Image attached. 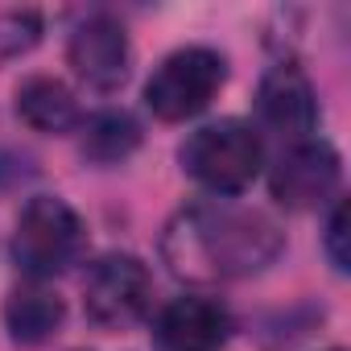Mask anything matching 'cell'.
<instances>
[{
    "label": "cell",
    "instance_id": "1",
    "mask_svg": "<svg viewBox=\"0 0 351 351\" xmlns=\"http://www.w3.org/2000/svg\"><path fill=\"white\" fill-rule=\"evenodd\" d=\"M285 248V232L256 207L203 199L173 215L161 232V261L195 285L244 281L265 273Z\"/></svg>",
    "mask_w": 351,
    "mask_h": 351
},
{
    "label": "cell",
    "instance_id": "2",
    "mask_svg": "<svg viewBox=\"0 0 351 351\" xmlns=\"http://www.w3.org/2000/svg\"><path fill=\"white\" fill-rule=\"evenodd\" d=\"M182 169L199 186H207L215 199H232L252 186V178L265 165V141L248 120H211L186 136L178 149Z\"/></svg>",
    "mask_w": 351,
    "mask_h": 351
},
{
    "label": "cell",
    "instance_id": "3",
    "mask_svg": "<svg viewBox=\"0 0 351 351\" xmlns=\"http://www.w3.org/2000/svg\"><path fill=\"white\" fill-rule=\"evenodd\" d=\"M83 248H87V232H83V219L75 215V207L66 199L34 195L21 207L17 232H13V261L25 273V281L50 285L71 265H79Z\"/></svg>",
    "mask_w": 351,
    "mask_h": 351
},
{
    "label": "cell",
    "instance_id": "4",
    "mask_svg": "<svg viewBox=\"0 0 351 351\" xmlns=\"http://www.w3.org/2000/svg\"><path fill=\"white\" fill-rule=\"evenodd\" d=\"M223 83H228V58L219 50L182 46L153 66V75L145 83V104L157 120L182 124V120H195L199 112H207Z\"/></svg>",
    "mask_w": 351,
    "mask_h": 351
},
{
    "label": "cell",
    "instance_id": "5",
    "mask_svg": "<svg viewBox=\"0 0 351 351\" xmlns=\"http://www.w3.org/2000/svg\"><path fill=\"white\" fill-rule=\"evenodd\" d=\"M153 306V277L149 265L132 252H108L99 256L83 277V310L95 326L120 330L145 318Z\"/></svg>",
    "mask_w": 351,
    "mask_h": 351
},
{
    "label": "cell",
    "instance_id": "6",
    "mask_svg": "<svg viewBox=\"0 0 351 351\" xmlns=\"http://www.w3.org/2000/svg\"><path fill=\"white\" fill-rule=\"evenodd\" d=\"M339 182H343V157L322 136L285 145L277 153V161L269 165V191L289 211H310V207L335 203Z\"/></svg>",
    "mask_w": 351,
    "mask_h": 351
},
{
    "label": "cell",
    "instance_id": "7",
    "mask_svg": "<svg viewBox=\"0 0 351 351\" xmlns=\"http://www.w3.org/2000/svg\"><path fill=\"white\" fill-rule=\"evenodd\" d=\"M256 132H273L285 145L310 141L318 128V95L314 83L306 79L302 66L293 62H277L265 71L261 87H256Z\"/></svg>",
    "mask_w": 351,
    "mask_h": 351
},
{
    "label": "cell",
    "instance_id": "8",
    "mask_svg": "<svg viewBox=\"0 0 351 351\" xmlns=\"http://www.w3.org/2000/svg\"><path fill=\"white\" fill-rule=\"evenodd\" d=\"M66 62L75 79L91 91H120L132 66V46L124 25L112 13H91L87 21L75 25L66 42Z\"/></svg>",
    "mask_w": 351,
    "mask_h": 351
},
{
    "label": "cell",
    "instance_id": "9",
    "mask_svg": "<svg viewBox=\"0 0 351 351\" xmlns=\"http://www.w3.org/2000/svg\"><path fill=\"white\" fill-rule=\"evenodd\" d=\"M232 330V310L207 293H182L153 318V339L161 351H223Z\"/></svg>",
    "mask_w": 351,
    "mask_h": 351
},
{
    "label": "cell",
    "instance_id": "10",
    "mask_svg": "<svg viewBox=\"0 0 351 351\" xmlns=\"http://www.w3.org/2000/svg\"><path fill=\"white\" fill-rule=\"evenodd\" d=\"M66 322V302L58 298V289L42 285V281H25L9 293L5 302V330L13 339V347L34 351L42 343H50Z\"/></svg>",
    "mask_w": 351,
    "mask_h": 351
},
{
    "label": "cell",
    "instance_id": "11",
    "mask_svg": "<svg viewBox=\"0 0 351 351\" xmlns=\"http://www.w3.org/2000/svg\"><path fill=\"white\" fill-rule=\"evenodd\" d=\"M17 116L34 132H50V136H66L83 124L75 91L54 75H29L17 87Z\"/></svg>",
    "mask_w": 351,
    "mask_h": 351
},
{
    "label": "cell",
    "instance_id": "12",
    "mask_svg": "<svg viewBox=\"0 0 351 351\" xmlns=\"http://www.w3.org/2000/svg\"><path fill=\"white\" fill-rule=\"evenodd\" d=\"M83 157L95 165H120L141 149V124L124 108H108L83 124Z\"/></svg>",
    "mask_w": 351,
    "mask_h": 351
},
{
    "label": "cell",
    "instance_id": "13",
    "mask_svg": "<svg viewBox=\"0 0 351 351\" xmlns=\"http://www.w3.org/2000/svg\"><path fill=\"white\" fill-rule=\"evenodd\" d=\"M42 38V17L34 9H13V13H0V62L21 58L38 46Z\"/></svg>",
    "mask_w": 351,
    "mask_h": 351
},
{
    "label": "cell",
    "instance_id": "14",
    "mask_svg": "<svg viewBox=\"0 0 351 351\" xmlns=\"http://www.w3.org/2000/svg\"><path fill=\"white\" fill-rule=\"evenodd\" d=\"M322 244H326L330 265H335L339 273H347V269H351V252H347V199H335V203H330Z\"/></svg>",
    "mask_w": 351,
    "mask_h": 351
},
{
    "label": "cell",
    "instance_id": "15",
    "mask_svg": "<svg viewBox=\"0 0 351 351\" xmlns=\"http://www.w3.org/2000/svg\"><path fill=\"white\" fill-rule=\"evenodd\" d=\"M34 173V157L17 153V149H0V186H13V182H25Z\"/></svg>",
    "mask_w": 351,
    "mask_h": 351
}]
</instances>
